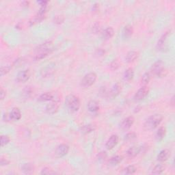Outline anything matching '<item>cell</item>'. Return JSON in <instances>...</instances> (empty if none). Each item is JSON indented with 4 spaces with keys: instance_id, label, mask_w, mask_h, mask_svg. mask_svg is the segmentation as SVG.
<instances>
[{
    "instance_id": "obj_1",
    "label": "cell",
    "mask_w": 175,
    "mask_h": 175,
    "mask_svg": "<svg viewBox=\"0 0 175 175\" xmlns=\"http://www.w3.org/2000/svg\"><path fill=\"white\" fill-rule=\"evenodd\" d=\"M53 46L51 41H46L45 43L41 44L36 48V53L34 57L35 60H40L48 56L53 51Z\"/></svg>"
},
{
    "instance_id": "obj_2",
    "label": "cell",
    "mask_w": 175,
    "mask_h": 175,
    "mask_svg": "<svg viewBox=\"0 0 175 175\" xmlns=\"http://www.w3.org/2000/svg\"><path fill=\"white\" fill-rule=\"evenodd\" d=\"M163 120V116L161 114H155L151 116L144 122V127L147 130H153L157 127Z\"/></svg>"
},
{
    "instance_id": "obj_3",
    "label": "cell",
    "mask_w": 175,
    "mask_h": 175,
    "mask_svg": "<svg viewBox=\"0 0 175 175\" xmlns=\"http://www.w3.org/2000/svg\"><path fill=\"white\" fill-rule=\"evenodd\" d=\"M65 103L68 109L72 112H76L80 108L81 103L79 99L74 95H68L65 100Z\"/></svg>"
},
{
    "instance_id": "obj_4",
    "label": "cell",
    "mask_w": 175,
    "mask_h": 175,
    "mask_svg": "<svg viewBox=\"0 0 175 175\" xmlns=\"http://www.w3.org/2000/svg\"><path fill=\"white\" fill-rule=\"evenodd\" d=\"M151 74L157 77H162L166 76V70L163 61L157 60L154 63L151 68Z\"/></svg>"
},
{
    "instance_id": "obj_5",
    "label": "cell",
    "mask_w": 175,
    "mask_h": 175,
    "mask_svg": "<svg viewBox=\"0 0 175 175\" xmlns=\"http://www.w3.org/2000/svg\"><path fill=\"white\" fill-rule=\"evenodd\" d=\"M96 79H97V75L95 73H89L86 74L81 81V86L83 88L90 87L95 83Z\"/></svg>"
},
{
    "instance_id": "obj_6",
    "label": "cell",
    "mask_w": 175,
    "mask_h": 175,
    "mask_svg": "<svg viewBox=\"0 0 175 175\" xmlns=\"http://www.w3.org/2000/svg\"><path fill=\"white\" fill-rule=\"evenodd\" d=\"M149 92V89L147 88L146 86H142V88H140L138 90L136 93L134 95V99L135 101H141L143 100L144 99H145L148 95Z\"/></svg>"
},
{
    "instance_id": "obj_7",
    "label": "cell",
    "mask_w": 175,
    "mask_h": 175,
    "mask_svg": "<svg viewBox=\"0 0 175 175\" xmlns=\"http://www.w3.org/2000/svg\"><path fill=\"white\" fill-rule=\"evenodd\" d=\"M60 107V102L57 100H53L51 103L46 106V112L49 114H53L58 111Z\"/></svg>"
},
{
    "instance_id": "obj_8",
    "label": "cell",
    "mask_w": 175,
    "mask_h": 175,
    "mask_svg": "<svg viewBox=\"0 0 175 175\" xmlns=\"http://www.w3.org/2000/svg\"><path fill=\"white\" fill-rule=\"evenodd\" d=\"M30 77V70L26 69L20 71L17 75L16 79L18 82L19 83H25L29 80Z\"/></svg>"
},
{
    "instance_id": "obj_9",
    "label": "cell",
    "mask_w": 175,
    "mask_h": 175,
    "mask_svg": "<svg viewBox=\"0 0 175 175\" xmlns=\"http://www.w3.org/2000/svg\"><path fill=\"white\" fill-rule=\"evenodd\" d=\"M69 147L67 144H62L59 145L58 147L56 148V155L58 157H62L66 155L69 153Z\"/></svg>"
},
{
    "instance_id": "obj_10",
    "label": "cell",
    "mask_w": 175,
    "mask_h": 175,
    "mask_svg": "<svg viewBox=\"0 0 175 175\" xmlns=\"http://www.w3.org/2000/svg\"><path fill=\"white\" fill-rule=\"evenodd\" d=\"M118 140L119 138L117 135H112L111 137H109L105 144V147L107 148V149L112 150V148H114L117 145V144L118 143Z\"/></svg>"
},
{
    "instance_id": "obj_11",
    "label": "cell",
    "mask_w": 175,
    "mask_h": 175,
    "mask_svg": "<svg viewBox=\"0 0 175 175\" xmlns=\"http://www.w3.org/2000/svg\"><path fill=\"white\" fill-rule=\"evenodd\" d=\"M135 119L133 116H129L125 118L121 124V128L122 130H127L130 129L134 123Z\"/></svg>"
},
{
    "instance_id": "obj_12",
    "label": "cell",
    "mask_w": 175,
    "mask_h": 175,
    "mask_svg": "<svg viewBox=\"0 0 175 175\" xmlns=\"http://www.w3.org/2000/svg\"><path fill=\"white\" fill-rule=\"evenodd\" d=\"M170 32V31H167V32L164 33V34L161 36L160 38L159 39L157 44V49L158 50H161V49L164 48V47L166 44L167 38H168L169 36Z\"/></svg>"
},
{
    "instance_id": "obj_13",
    "label": "cell",
    "mask_w": 175,
    "mask_h": 175,
    "mask_svg": "<svg viewBox=\"0 0 175 175\" xmlns=\"http://www.w3.org/2000/svg\"><path fill=\"white\" fill-rule=\"evenodd\" d=\"M141 148L138 147H130L129 149L127 151L126 155L129 158L135 157L138 154L140 153Z\"/></svg>"
},
{
    "instance_id": "obj_14",
    "label": "cell",
    "mask_w": 175,
    "mask_h": 175,
    "mask_svg": "<svg viewBox=\"0 0 175 175\" xmlns=\"http://www.w3.org/2000/svg\"><path fill=\"white\" fill-rule=\"evenodd\" d=\"M170 156V152L168 149H164L160 151V153L157 155V160L161 162H164L168 160L169 157Z\"/></svg>"
},
{
    "instance_id": "obj_15",
    "label": "cell",
    "mask_w": 175,
    "mask_h": 175,
    "mask_svg": "<svg viewBox=\"0 0 175 175\" xmlns=\"http://www.w3.org/2000/svg\"><path fill=\"white\" fill-rule=\"evenodd\" d=\"M87 108L88 111L92 113H95L99 110V105L97 101L95 100H91L88 102Z\"/></svg>"
},
{
    "instance_id": "obj_16",
    "label": "cell",
    "mask_w": 175,
    "mask_h": 175,
    "mask_svg": "<svg viewBox=\"0 0 175 175\" xmlns=\"http://www.w3.org/2000/svg\"><path fill=\"white\" fill-rule=\"evenodd\" d=\"M10 116L11 120L13 121H19L21 118V112L18 108H14L10 112Z\"/></svg>"
},
{
    "instance_id": "obj_17",
    "label": "cell",
    "mask_w": 175,
    "mask_h": 175,
    "mask_svg": "<svg viewBox=\"0 0 175 175\" xmlns=\"http://www.w3.org/2000/svg\"><path fill=\"white\" fill-rule=\"evenodd\" d=\"M121 92V86L118 83H116L114 85L113 87L110 90V92H109V96L112 98L116 97Z\"/></svg>"
},
{
    "instance_id": "obj_18",
    "label": "cell",
    "mask_w": 175,
    "mask_h": 175,
    "mask_svg": "<svg viewBox=\"0 0 175 175\" xmlns=\"http://www.w3.org/2000/svg\"><path fill=\"white\" fill-rule=\"evenodd\" d=\"M55 99V96L53 93L51 92H45L42 94L41 95L39 96L38 100L41 102H45V101H53Z\"/></svg>"
},
{
    "instance_id": "obj_19",
    "label": "cell",
    "mask_w": 175,
    "mask_h": 175,
    "mask_svg": "<svg viewBox=\"0 0 175 175\" xmlns=\"http://www.w3.org/2000/svg\"><path fill=\"white\" fill-rule=\"evenodd\" d=\"M96 127L95 125L93 124H88L83 125L82 127H81V132L83 134H90V133L94 131L95 130Z\"/></svg>"
},
{
    "instance_id": "obj_20",
    "label": "cell",
    "mask_w": 175,
    "mask_h": 175,
    "mask_svg": "<svg viewBox=\"0 0 175 175\" xmlns=\"http://www.w3.org/2000/svg\"><path fill=\"white\" fill-rule=\"evenodd\" d=\"M138 57V53L137 51H131L127 54L125 60H126V61L128 63H131V62H134Z\"/></svg>"
},
{
    "instance_id": "obj_21",
    "label": "cell",
    "mask_w": 175,
    "mask_h": 175,
    "mask_svg": "<svg viewBox=\"0 0 175 175\" xmlns=\"http://www.w3.org/2000/svg\"><path fill=\"white\" fill-rule=\"evenodd\" d=\"M114 34V29L111 27H108L105 28L103 32V33H102V36H103V38H105V40L110 39L111 38L113 37Z\"/></svg>"
},
{
    "instance_id": "obj_22",
    "label": "cell",
    "mask_w": 175,
    "mask_h": 175,
    "mask_svg": "<svg viewBox=\"0 0 175 175\" xmlns=\"http://www.w3.org/2000/svg\"><path fill=\"white\" fill-rule=\"evenodd\" d=\"M166 133V130L165 127H159L155 135V138L157 140V141L162 140L164 138V137H165Z\"/></svg>"
},
{
    "instance_id": "obj_23",
    "label": "cell",
    "mask_w": 175,
    "mask_h": 175,
    "mask_svg": "<svg viewBox=\"0 0 175 175\" xmlns=\"http://www.w3.org/2000/svg\"><path fill=\"white\" fill-rule=\"evenodd\" d=\"M134 71L131 68H129V69H127L125 72L124 73V75H123V79L125 81H129L131 80L133 78H134Z\"/></svg>"
},
{
    "instance_id": "obj_24",
    "label": "cell",
    "mask_w": 175,
    "mask_h": 175,
    "mask_svg": "<svg viewBox=\"0 0 175 175\" xmlns=\"http://www.w3.org/2000/svg\"><path fill=\"white\" fill-rule=\"evenodd\" d=\"M53 72H54L53 68L49 66V65H48L47 66L44 68V69L42 70L41 75H43V77H47L51 76V75L53 73Z\"/></svg>"
},
{
    "instance_id": "obj_25",
    "label": "cell",
    "mask_w": 175,
    "mask_h": 175,
    "mask_svg": "<svg viewBox=\"0 0 175 175\" xmlns=\"http://www.w3.org/2000/svg\"><path fill=\"white\" fill-rule=\"evenodd\" d=\"M22 171L25 174H31L34 172V166L31 164H24L21 167Z\"/></svg>"
},
{
    "instance_id": "obj_26",
    "label": "cell",
    "mask_w": 175,
    "mask_h": 175,
    "mask_svg": "<svg viewBox=\"0 0 175 175\" xmlns=\"http://www.w3.org/2000/svg\"><path fill=\"white\" fill-rule=\"evenodd\" d=\"M133 32H134V30H133V27L130 25H127L124 28L123 30V35L125 38H129L132 36Z\"/></svg>"
},
{
    "instance_id": "obj_27",
    "label": "cell",
    "mask_w": 175,
    "mask_h": 175,
    "mask_svg": "<svg viewBox=\"0 0 175 175\" xmlns=\"http://www.w3.org/2000/svg\"><path fill=\"white\" fill-rule=\"evenodd\" d=\"M151 79V74L150 72H147L142 75V79H141V83L144 86L147 85Z\"/></svg>"
},
{
    "instance_id": "obj_28",
    "label": "cell",
    "mask_w": 175,
    "mask_h": 175,
    "mask_svg": "<svg viewBox=\"0 0 175 175\" xmlns=\"http://www.w3.org/2000/svg\"><path fill=\"white\" fill-rule=\"evenodd\" d=\"M122 161V157L121 155H115L110 159L109 160V164L112 166H116L118 164Z\"/></svg>"
},
{
    "instance_id": "obj_29",
    "label": "cell",
    "mask_w": 175,
    "mask_h": 175,
    "mask_svg": "<svg viewBox=\"0 0 175 175\" xmlns=\"http://www.w3.org/2000/svg\"><path fill=\"white\" fill-rule=\"evenodd\" d=\"M164 169H165V168H164V166L162 164H157V165H156L153 168L152 170V174H160L164 171Z\"/></svg>"
},
{
    "instance_id": "obj_30",
    "label": "cell",
    "mask_w": 175,
    "mask_h": 175,
    "mask_svg": "<svg viewBox=\"0 0 175 175\" xmlns=\"http://www.w3.org/2000/svg\"><path fill=\"white\" fill-rule=\"evenodd\" d=\"M135 172H136V168H135L134 166L131 165L126 167V168L124 169L123 173L125 174H134Z\"/></svg>"
},
{
    "instance_id": "obj_31",
    "label": "cell",
    "mask_w": 175,
    "mask_h": 175,
    "mask_svg": "<svg viewBox=\"0 0 175 175\" xmlns=\"http://www.w3.org/2000/svg\"><path fill=\"white\" fill-rule=\"evenodd\" d=\"M10 138L6 135H3L1 136V146L2 147L7 145L10 142Z\"/></svg>"
},
{
    "instance_id": "obj_32",
    "label": "cell",
    "mask_w": 175,
    "mask_h": 175,
    "mask_svg": "<svg viewBox=\"0 0 175 175\" xmlns=\"http://www.w3.org/2000/svg\"><path fill=\"white\" fill-rule=\"evenodd\" d=\"M11 69H12V67L10 66H6L2 67L1 70H0V73H1V76H4V75L10 72V70H11Z\"/></svg>"
},
{
    "instance_id": "obj_33",
    "label": "cell",
    "mask_w": 175,
    "mask_h": 175,
    "mask_svg": "<svg viewBox=\"0 0 175 175\" xmlns=\"http://www.w3.org/2000/svg\"><path fill=\"white\" fill-rule=\"evenodd\" d=\"M32 89L30 87H25V88L24 90H23V96H25V97L26 98H28L29 96H30L31 95H32Z\"/></svg>"
},
{
    "instance_id": "obj_34",
    "label": "cell",
    "mask_w": 175,
    "mask_h": 175,
    "mask_svg": "<svg viewBox=\"0 0 175 175\" xmlns=\"http://www.w3.org/2000/svg\"><path fill=\"white\" fill-rule=\"evenodd\" d=\"M101 31V25L99 22H96L92 26V32L95 34L100 32Z\"/></svg>"
},
{
    "instance_id": "obj_35",
    "label": "cell",
    "mask_w": 175,
    "mask_h": 175,
    "mask_svg": "<svg viewBox=\"0 0 175 175\" xmlns=\"http://www.w3.org/2000/svg\"><path fill=\"white\" fill-rule=\"evenodd\" d=\"M109 67H110V69L113 70H117L120 67L119 62L117 60H114L113 62H112L111 64H109Z\"/></svg>"
},
{
    "instance_id": "obj_36",
    "label": "cell",
    "mask_w": 175,
    "mask_h": 175,
    "mask_svg": "<svg viewBox=\"0 0 175 175\" xmlns=\"http://www.w3.org/2000/svg\"><path fill=\"white\" fill-rule=\"evenodd\" d=\"M41 174H56V172L48 168H45L42 170Z\"/></svg>"
},
{
    "instance_id": "obj_37",
    "label": "cell",
    "mask_w": 175,
    "mask_h": 175,
    "mask_svg": "<svg viewBox=\"0 0 175 175\" xmlns=\"http://www.w3.org/2000/svg\"><path fill=\"white\" fill-rule=\"evenodd\" d=\"M64 18L61 16V15H58V16H56L54 17L53 21H54V23H57V24H60L62 22L64 21Z\"/></svg>"
},
{
    "instance_id": "obj_38",
    "label": "cell",
    "mask_w": 175,
    "mask_h": 175,
    "mask_svg": "<svg viewBox=\"0 0 175 175\" xmlns=\"http://www.w3.org/2000/svg\"><path fill=\"white\" fill-rule=\"evenodd\" d=\"M136 138V134H134V133H130V134H128L126 136H125V138H126L127 140H133L134 139V138Z\"/></svg>"
},
{
    "instance_id": "obj_39",
    "label": "cell",
    "mask_w": 175,
    "mask_h": 175,
    "mask_svg": "<svg viewBox=\"0 0 175 175\" xmlns=\"http://www.w3.org/2000/svg\"><path fill=\"white\" fill-rule=\"evenodd\" d=\"M107 157V154L105 152H101L99 153L98 155V158L99 160H103V159H105Z\"/></svg>"
},
{
    "instance_id": "obj_40",
    "label": "cell",
    "mask_w": 175,
    "mask_h": 175,
    "mask_svg": "<svg viewBox=\"0 0 175 175\" xmlns=\"http://www.w3.org/2000/svg\"><path fill=\"white\" fill-rule=\"evenodd\" d=\"M6 96V92L5 91L3 88H1V91H0V97H1V100H4V98Z\"/></svg>"
},
{
    "instance_id": "obj_41",
    "label": "cell",
    "mask_w": 175,
    "mask_h": 175,
    "mask_svg": "<svg viewBox=\"0 0 175 175\" xmlns=\"http://www.w3.org/2000/svg\"><path fill=\"white\" fill-rule=\"evenodd\" d=\"M9 163H10L9 161H8L7 159H4V158H2V159H1V161H0V164H1V166L8 165Z\"/></svg>"
},
{
    "instance_id": "obj_42",
    "label": "cell",
    "mask_w": 175,
    "mask_h": 175,
    "mask_svg": "<svg viewBox=\"0 0 175 175\" xmlns=\"http://www.w3.org/2000/svg\"><path fill=\"white\" fill-rule=\"evenodd\" d=\"M96 52H97V54H99V56H102V55L105 53V51L102 49H99Z\"/></svg>"
}]
</instances>
